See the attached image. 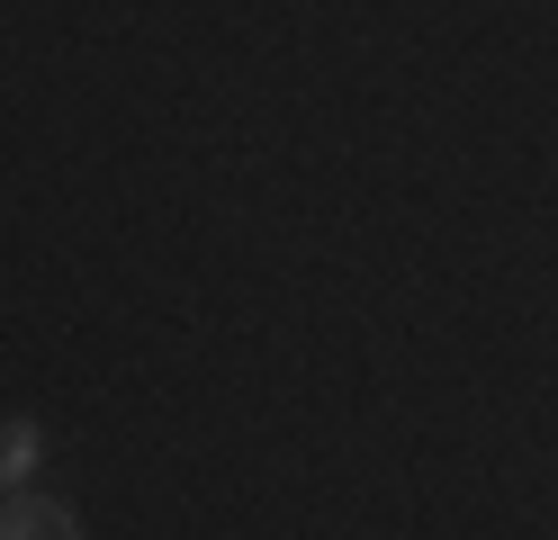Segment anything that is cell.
Returning <instances> with one entry per match:
<instances>
[{
  "mask_svg": "<svg viewBox=\"0 0 558 540\" xmlns=\"http://www.w3.org/2000/svg\"><path fill=\"white\" fill-rule=\"evenodd\" d=\"M0 540H82V523L54 495H10L0 504Z\"/></svg>",
  "mask_w": 558,
  "mask_h": 540,
  "instance_id": "obj_1",
  "label": "cell"
},
{
  "mask_svg": "<svg viewBox=\"0 0 558 540\" xmlns=\"http://www.w3.org/2000/svg\"><path fill=\"white\" fill-rule=\"evenodd\" d=\"M27 468H37V423H10L0 432V487H19Z\"/></svg>",
  "mask_w": 558,
  "mask_h": 540,
  "instance_id": "obj_2",
  "label": "cell"
}]
</instances>
